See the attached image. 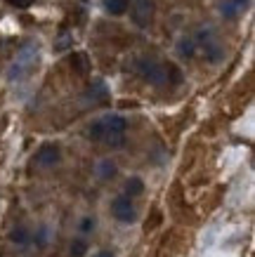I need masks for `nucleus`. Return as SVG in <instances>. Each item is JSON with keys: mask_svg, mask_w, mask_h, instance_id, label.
<instances>
[{"mask_svg": "<svg viewBox=\"0 0 255 257\" xmlns=\"http://www.w3.org/2000/svg\"><path fill=\"white\" fill-rule=\"evenodd\" d=\"M36 64H38V45H36V43H26V45L17 52L15 64H12L8 71V78L22 80L26 73H31V69Z\"/></svg>", "mask_w": 255, "mask_h": 257, "instance_id": "obj_1", "label": "nucleus"}, {"mask_svg": "<svg viewBox=\"0 0 255 257\" xmlns=\"http://www.w3.org/2000/svg\"><path fill=\"white\" fill-rule=\"evenodd\" d=\"M135 71L139 73V78H144L147 83H151L156 87L168 85V64H158L154 59L139 57L135 62Z\"/></svg>", "mask_w": 255, "mask_h": 257, "instance_id": "obj_2", "label": "nucleus"}, {"mask_svg": "<svg viewBox=\"0 0 255 257\" xmlns=\"http://www.w3.org/2000/svg\"><path fill=\"white\" fill-rule=\"evenodd\" d=\"M111 212H114V217H116L118 222H123V224H132V222L137 219V210H135V205H132L130 196H118V198H114Z\"/></svg>", "mask_w": 255, "mask_h": 257, "instance_id": "obj_3", "label": "nucleus"}, {"mask_svg": "<svg viewBox=\"0 0 255 257\" xmlns=\"http://www.w3.org/2000/svg\"><path fill=\"white\" fill-rule=\"evenodd\" d=\"M132 22L137 24V26H149L151 24V19H154V0H135L132 3Z\"/></svg>", "mask_w": 255, "mask_h": 257, "instance_id": "obj_4", "label": "nucleus"}, {"mask_svg": "<svg viewBox=\"0 0 255 257\" xmlns=\"http://www.w3.org/2000/svg\"><path fill=\"white\" fill-rule=\"evenodd\" d=\"M59 158H62V154H59L57 144H43L38 149V154H36V163L40 168H52V165L59 163Z\"/></svg>", "mask_w": 255, "mask_h": 257, "instance_id": "obj_5", "label": "nucleus"}, {"mask_svg": "<svg viewBox=\"0 0 255 257\" xmlns=\"http://www.w3.org/2000/svg\"><path fill=\"white\" fill-rule=\"evenodd\" d=\"M248 5H250V0H222L220 3V15L224 19H236V17L246 12Z\"/></svg>", "mask_w": 255, "mask_h": 257, "instance_id": "obj_6", "label": "nucleus"}, {"mask_svg": "<svg viewBox=\"0 0 255 257\" xmlns=\"http://www.w3.org/2000/svg\"><path fill=\"white\" fill-rule=\"evenodd\" d=\"M102 125H104V135H109V133H125V127H128V123H125L123 116L102 118ZM102 140H104V137H102Z\"/></svg>", "mask_w": 255, "mask_h": 257, "instance_id": "obj_7", "label": "nucleus"}, {"mask_svg": "<svg viewBox=\"0 0 255 257\" xmlns=\"http://www.w3.org/2000/svg\"><path fill=\"white\" fill-rule=\"evenodd\" d=\"M71 69L76 71L78 76H88L90 73V59L85 52H73L71 55Z\"/></svg>", "mask_w": 255, "mask_h": 257, "instance_id": "obj_8", "label": "nucleus"}, {"mask_svg": "<svg viewBox=\"0 0 255 257\" xmlns=\"http://www.w3.org/2000/svg\"><path fill=\"white\" fill-rule=\"evenodd\" d=\"M109 97L107 92V85L102 83V80H97V83H93V87L85 92V99H93V101H104Z\"/></svg>", "mask_w": 255, "mask_h": 257, "instance_id": "obj_9", "label": "nucleus"}, {"mask_svg": "<svg viewBox=\"0 0 255 257\" xmlns=\"http://www.w3.org/2000/svg\"><path fill=\"white\" fill-rule=\"evenodd\" d=\"M97 175H100L102 179H111L114 175H116V163L109 161V158L100 161V163H97Z\"/></svg>", "mask_w": 255, "mask_h": 257, "instance_id": "obj_10", "label": "nucleus"}, {"mask_svg": "<svg viewBox=\"0 0 255 257\" xmlns=\"http://www.w3.org/2000/svg\"><path fill=\"white\" fill-rule=\"evenodd\" d=\"M104 5H107V12L118 17V15H123V12H128L130 0H104Z\"/></svg>", "mask_w": 255, "mask_h": 257, "instance_id": "obj_11", "label": "nucleus"}, {"mask_svg": "<svg viewBox=\"0 0 255 257\" xmlns=\"http://www.w3.org/2000/svg\"><path fill=\"white\" fill-rule=\"evenodd\" d=\"M194 52H196V43H194V38H182L178 43V55L180 57H194Z\"/></svg>", "mask_w": 255, "mask_h": 257, "instance_id": "obj_12", "label": "nucleus"}, {"mask_svg": "<svg viewBox=\"0 0 255 257\" xmlns=\"http://www.w3.org/2000/svg\"><path fill=\"white\" fill-rule=\"evenodd\" d=\"M144 191V184H142V179L132 177L125 182V196H130V198H135V196H139Z\"/></svg>", "mask_w": 255, "mask_h": 257, "instance_id": "obj_13", "label": "nucleus"}, {"mask_svg": "<svg viewBox=\"0 0 255 257\" xmlns=\"http://www.w3.org/2000/svg\"><path fill=\"white\" fill-rule=\"evenodd\" d=\"M10 241L17 243V245H26V243H29V231H26L24 226H15V229L10 231Z\"/></svg>", "mask_w": 255, "mask_h": 257, "instance_id": "obj_14", "label": "nucleus"}, {"mask_svg": "<svg viewBox=\"0 0 255 257\" xmlns=\"http://www.w3.org/2000/svg\"><path fill=\"white\" fill-rule=\"evenodd\" d=\"M71 45H73V36H71L69 31H62L59 38H57V43H54V50H57V52H64V50H69Z\"/></svg>", "mask_w": 255, "mask_h": 257, "instance_id": "obj_15", "label": "nucleus"}, {"mask_svg": "<svg viewBox=\"0 0 255 257\" xmlns=\"http://www.w3.org/2000/svg\"><path fill=\"white\" fill-rule=\"evenodd\" d=\"M88 137L93 142H102V137H104V125H102V120H95V123L88 127Z\"/></svg>", "mask_w": 255, "mask_h": 257, "instance_id": "obj_16", "label": "nucleus"}, {"mask_svg": "<svg viewBox=\"0 0 255 257\" xmlns=\"http://www.w3.org/2000/svg\"><path fill=\"white\" fill-rule=\"evenodd\" d=\"M69 252H71V255H73V257H83L85 252H88V243H85L83 238H76V241L71 243Z\"/></svg>", "mask_w": 255, "mask_h": 257, "instance_id": "obj_17", "label": "nucleus"}, {"mask_svg": "<svg viewBox=\"0 0 255 257\" xmlns=\"http://www.w3.org/2000/svg\"><path fill=\"white\" fill-rule=\"evenodd\" d=\"M168 83H173V85H180V83H182V71H180L175 64H168Z\"/></svg>", "mask_w": 255, "mask_h": 257, "instance_id": "obj_18", "label": "nucleus"}, {"mask_svg": "<svg viewBox=\"0 0 255 257\" xmlns=\"http://www.w3.org/2000/svg\"><path fill=\"white\" fill-rule=\"evenodd\" d=\"M93 229H95V219L93 217H83V222H80V231L88 234V231H93Z\"/></svg>", "mask_w": 255, "mask_h": 257, "instance_id": "obj_19", "label": "nucleus"}, {"mask_svg": "<svg viewBox=\"0 0 255 257\" xmlns=\"http://www.w3.org/2000/svg\"><path fill=\"white\" fill-rule=\"evenodd\" d=\"M36 243H38V245H45V243H47V226H40V229H38Z\"/></svg>", "mask_w": 255, "mask_h": 257, "instance_id": "obj_20", "label": "nucleus"}, {"mask_svg": "<svg viewBox=\"0 0 255 257\" xmlns=\"http://www.w3.org/2000/svg\"><path fill=\"white\" fill-rule=\"evenodd\" d=\"M10 5H15V8H31L33 0H8Z\"/></svg>", "mask_w": 255, "mask_h": 257, "instance_id": "obj_21", "label": "nucleus"}, {"mask_svg": "<svg viewBox=\"0 0 255 257\" xmlns=\"http://www.w3.org/2000/svg\"><path fill=\"white\" fill-rule=\"evenodd\" d=\"M97 257H114V255H111V252H100Z\"/></svg>", "mask_w": 255, "mask_h": 257, "instance_id": "obj_22", "label": "nucleus"}, {"mask_svg": "<svg viewBox=\"0 0 255 257\" xmlns=\"http://www.w3.org/2000/svg\"><path fill=\"white\" fill-rule=\"evenodd\" d=\"M0 257H3V252H0Z\"/></svg>", "mask_w": 255, "mask_h": 257, "instance_id": "obj_23", "label": "nucleus"}]
</instances>
